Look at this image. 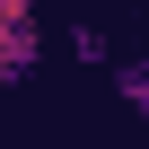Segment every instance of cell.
<instances>
[{
    "instance_id": "cell-1",
    "label": "cell",
    "mask_w": 149,
    "mask_h": 149,
    "mask_svg": "<svg viewBox=\"0 0 149 149\" xmlns=\"http://www.w3.org/2000/svg\"><path fill=\"white\" fill-rule=\"evenodd\" d=\"M35 53H44L35 18H0V88H18L26 70H35Z\"/></svg>"
},
{
    "instance_id": "cell-2",
    "label": "cell",
    "mask_w": 149,
    "mask_h": 149,
    "mask_svg": "<svg viewBox=\"0 0 149 149\" xmlns=\"http://www.w3.org/2000/svg\"><path fill=\"white\" fill-rule=\"evenodd\" d=\"M114 105H132V114H149V53H132V61H114Z\"/></svg>"
},
{
    "instance_id": "cell-3",
    "label": "cell",
    "mask_w": 149,
    "mask_h": 149,
    "mask_svg": "<svg viewBox=\"0 0 149 149\" xmlns=\"http://www.w3.org/2000/svg\"><path fill=\"white\" fill-rule=\"evenodd\" d=\"M0 18H35V0H0Z\"/></svg>"
}]
</instances>
